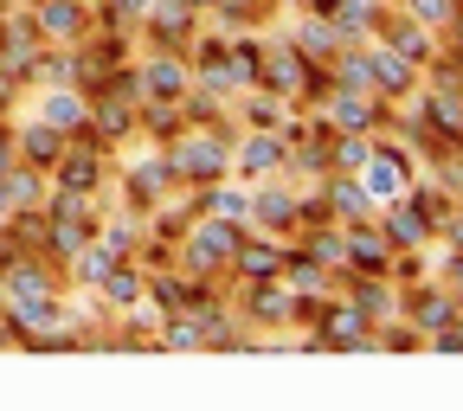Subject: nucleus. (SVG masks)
Segmentation results:
<instances>
[{"instance_id":"obj_21","label":"nucleus","mask_w":463,"mask_h":411,"mask_svg":"<svg viewBox=\"0 0 463 411\" xmlns=\"http://www.w3.org/2000/svg\"><path fill=\"white\" fill-rule=\"evenodd\" d=\"M0 303H7V270H0Z\"/></svg>"},{"instance_id":"obj_14","label":"nucleus","mask_w":463,"mask_h":411,"mask_svg":"<svg viewBox=\"0 0 463 411\" xmlns=\"http://www.w3.org/2000/svg\"><path fill=\"white\" fill-rule=\"evenodd\" d=\"M328 206H335V219H347V225H354V219L367 212V187H341V181H335Z\"/></svg>"},{"instance_id":"obj_3","label":"nucleus","mask_w":463,"mask_h":411,"mask_svg":"<svg viewBox=\"0 0 463 411\" xmlns=\"http://www.w3.org/2000/svg\"><path fill=\"white\" fill-rule=\"evenodd\" d=\"M167 173H181V181L213 187L219 173H225V148H219V142H181V148H174V167H167Z\"/></svg>"},{"instance_id":"obj_20","label":"nucleus","mask_w":463,"mask_h":411,"mask_svg":"<svg viewBox=\"0 0 463 411\" xmlns=\"http://www.w3.org/2000/svg\"><path fill=\"white\" fill-rule=\"evenodd\" d=\"M450 276H457V289H463V257H457V270H450Z\"/></svg>"},{"instance_id":"obj_10","label":"nucleus","mask_w":463,"mask_h":411,"mask_svg":"<svg viewBox=\"0 0 463 411\" xmlns=\"http://www.w3.org/2000/svg\"><path fill=\"white\" fill-rule=\"evenodd\" d=\"M328 123L347 129V135H361V129L373 123V109H367V97H335V103H328Z\"/></svg>"},{"instance_id":"obj_5","label":"nucleus","mask_w":463,"mask_h":411,"mask_svg":"<svg viewBox=\"0 0 463 411\" xmlns=\"http://www.w3.org/2000/svg\"><path fill=\"white\" fill-rule=\"evenodd\" d=\"M14 148H20V161H33V167H52L58 154H65V129H52V123H33V129H26Z\"/></svg>"},{"instance_id":"obj_18","label":"nucleus","mask_w":463,"mask_h":411,"mask_svg":"<svg viewBox=\"0 0 463 411\" xmlns=\"http://www.w3.org/2000/svg\"><path fill=\"white\" fill-rule=\"evenodd\" d=\"M14 161H20V148H14V135H7V129H0V173H7Z\"/></svg>"},{"instance_id":"obj_17","label":"nucleus","mask_w":463,"mask_h":411,"mask_svg":"<svg viewBox=\"0 0 463 411\" xmlns=\"http://www.w3.org/2000/svg\"><path fill=\"white\" fill-rule=\"evenodd\" d=\"M412 14H419L425 26H450V20H457V7H450V0H412Z\"/></svg>"},{"instance_id":"obj_11","label":"nucleus","mask_w":463,"mask_h":411,"mask_svg":"<svg viewBox=\"0 0 463 411\" xmlns=\"http://www.w3.org/2000/svg\"><path fill=\"white\" fill-rule=\"evenodd\" d=\"M200 206H206V219H225V225H245L251 219V193H206Z\"/></svg>"},{"instance_id":"obj_8","label":"nucleus","mask_w":463,"mask_h":411,"mask_svg":"<svg viewBox=\"0 0 463 411\" xmlns=\"http://www.w3.org/2000/svg\"><path fill=\"white\" fill-rule=\"evenodd\" d=\"M283 148H289L283 135H251V142L239 148V167H245V173H270V167L283 161Z\"/></svg>"},{"instance_id":"obj_7","label":"nucleus","mask_w":463,"mask_h":411,"mask_svg":"<svg viewBox=\"0 0 463 411\" xmlns=\"http://www.w3.org/2000/svg\"><path fill=\"white\" fill-rule=\"evenodd\" d=\"M373 161H380V167L367 173V193H373V200H380V193H405V154H399V148H380Z\"/></svg>"},{"instance_id":"obj_19","label":"nucleus","mask_w":463,"mask_h":411,"mask_svg":"<svg viewBox=\"0 0 463 411\" xmlns=\"http://www.w3.org/2000/svg\"><path fill=\"white\" fill-rule=\"evenodd\" d=\"M450 238H457V245H463V219H450Z\"/></svg>"},{"instance_id":"obj_12","label":"nucleus","mask_w":463,"mask_h":411,"mask_svg":"<svg viewBox=\"0 0 463 411\" xmlns=\"http://www.w3.org/2000/svg\"><path fill=\"white\" fill-rule=\"evenodd\" d=\"M90 109H78V97H45V109H39V123H52V129H78Z\"/></svg>"},{"instance_id":"obj_13","label":"nucleus","mask_w":463,"mask_h":411,"mask_svg":"<svg viewBox=\"0 0 463 411\" xmlns=\"http://www.w3.org/2000/svg\"><path fill=\"white\" fill-rule=\"evenodd\" d=\"M103 289H109V303H136V296H142V276L123 270V264H109V270H103Z\"/></svg>"},{"instance_id":"obj_1","label":"nucleus","mask_w":463,"mask_h":411,"mask_svg":"<svg viewBox=\"0 0 463 411\" xmlns=\"http://www.w3.org/2000/svg\"><path fill=\"white\" fill-rule=\"evenodd\" d=\"M52 173H58V193H90V187L103 181V148H97V142L65 148V154L52 161Z\"/></svg>"},{"instance_id":"obj_2","label":"nucleus","mask_w":463,"mask_h":411,"mask_svg":"<svg viewBox=\"0 0 463 411\" xmlns=\"http://www.w3.org/2000/svg\"><path fill=\"white\" fill-rule=\"evenodd\" d=\"M341 264H354V270H392V245H386V231H361V219L341 231Z\"/></svg>"},{"instance_id":"obj_16","label":"nucleus","mask_w":463,"mask_h":411,"mask_svg":"<svg viewBox=\"0 0 463 411\" xmlns=\"http://www.w3.org/2000/svg\"><path fill=\"white\" fill-rule=\"evenodd\" d=\"M270 225H289V219H297V200H283V193H264V200H251Z\"/></svg>"},{"instance_id":"obj_6","label":"nucleus","mask_w":463,"mask_h":411,"mask_svg":"<svg viewBox=\"0 0 463 411\" xmlns=\"http://www.w3.org/2000/svg\"><path fill=\"white\" fill-rule=\"evenodd\" d=\"M232 264H239V270H245L251 283H270V276H277V264H283V251H277V245H245V238H239Z\"/></svg>"},{"instance_id":"obj_15","label":"nucleus","mask_w":463,"mask_h":411,"mask_svg":"<svg viewBox=\"0 0 463 411\" xmlns=\"http://www.w3.org/2000/svg\"><path fill=\"white\" fill-rule=\"evenodd\" d=\"M386 39H392V45H399L405 58H412V65L425 58V33H419V26H405V20H392V26H386Z\"/></svg>"},{"instance_id":"obj_4","label":"nucleus","mask_w":463,"mask_h":411,"mask_svg":"<svg viewBox=\"0 0 463 411\" xmlns=\"http://www.w3.org/2000/svg\"><path fill=\"white\" fill-rule=\"evenodd\" d=\"M33 26H39L45 39H78V33L90 26V14H78V0H39V7H33Z\"/></svg>"},{"instance_id":"obj_9","label":"nucleus","mask_w":463,"mask_h":411,"mask_svg":"<svg viewBox=\"0 0 463 411\" xmlns=\"http://www.w3.org/2000/svg\"><path fill=\"white\" fill-rule=\"evenodd\" d=\"M425 231H431V219H425V212L412 219V206H399V212L386 219V245H399V251H412V245H425Z\"/></svg>"}]
</instances>
